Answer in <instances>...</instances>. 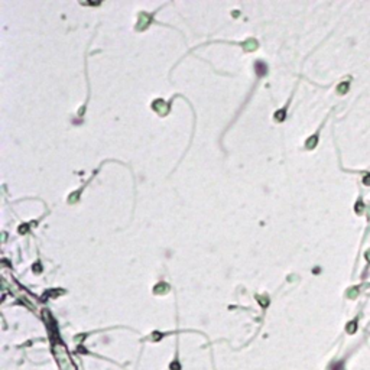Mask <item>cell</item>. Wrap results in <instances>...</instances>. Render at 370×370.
Returning <instances> with one entry per match:
<instances>
[{"label": "cell", "mask_w": 370, "mask_h": 370, "mask_svg": "<svg viewBox=\"0 0 370 370\" xmlns=\"http://www.w3.org/2000/svg\"><path fill=\"white\" fill-rule=\"evenodd\" d=\"M364 258H366V259H367V260H369V262H370V250H367V252H366V255H364Z\"/></svg>", "instance_id": "ba28073f"}, {"label": "cell", "mask_w": 370, "mask_h": 370, "mask_svg": "<svg viewBox=\"0 0 370 370\" xmlns=\"http://www.w3.org/2000/svg\"><path fill=\"white\" fill-rule=\"evenodd\" d=\"M317 142H318L317 136H312V138H309V139H308V142H307V148H308V149H312V148H315Z\"/></svg>", "instance_id": "7a4b0ae2"}, {"label": "cell", "mask_w": 370, "mask_h": 370, "mask_svg": "<svg viewBox=\"0 0 370 370\" xmlns=\"http://www.w3.org/2000/svg\"><path fill=\"white\" fill-rule=\"evenodd\" d=\"M357 294H358V289H357V288H351V289L347 292V296H348V298H356Z\"/></svg>", "instance_id": "277c9868"}, {"label": "cell", "mask_w": 370, "mask_h": 370, "mask_svg": "<svg viewBox=\"0 0 370 370\" xmlns=\"http://www.w3.org/2000/svg\"><path fill=\"white\" fill-rule=\"evenodd\" d=\"M363 184H364V185H370V174H366V175H364Z\"/></svg>", "instance_id": "8992f818"}, {"label": "cell", "mask_w": 370, "mask_h": 370, "mask_svg": "<svg viewBox=\"0 0 370 370\" xmlns=\"http://www.w3.org/2000/svg\"><path fill=\"white\" fill-rule=\"evenodd\" d=\"M331 370H343V363H335V364H333Z\"/></svg>", "instance_id": "5b68a950"}, {"label": "cell", "mask_w": 370, "mask_h": 370, "mask_svg": "<svg viewBox=\"0 0 370 370\" xmlns=\"http://www.w3.org/2000/svg\"><path fill=\"white\" fill-rule=\"evenodd\" d=\"M356 328H357V322L356 321H351V322H348V325H347V333H354L356 331Z\"/></svg>", "instance_id": "3957f363"}, {"label": "cell", "mask_w": 370, "mask_h": 370, "mask_svg": "<svg viewBox=\"0 0 370 370\" xmlns=\"http://www.w3.org/2000/svg\"><path fill=\"white\" fill-rule=\"evenodd\" d=\"M356 211L360 214V213H363V204H361V201H358L357 202V205H356Z\"/></svg>", "instance_id": "52a82bcc"}, {"label": "cell", "mask_w": 370, "mask_h": 370, "mask_svg": "<svg viewBox=\"0 0 370 370\" xmlns=\"http://www.w3.org/2000/svg\"><path fill=\"white\" fill-rule=\"evenodd\" d=\"M348 87H350V84H348V81H343L338 87H337V91L340 93V94H345L347 91H348Z\"/></svg>", "instance_id": "6da1fadb"}]
</instances>
